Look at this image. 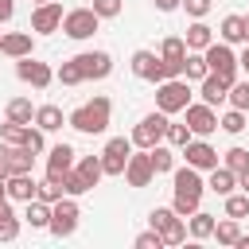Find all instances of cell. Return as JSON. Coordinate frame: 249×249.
<instances>
[{"mask_svg": "<svg viewBox=\"0 0 249 249\" xmlns=\"http://www.w3.org/2000/svg\"><path fill=\"white\" fill-rule=\"evenodd\" d=\"M19 218H16V210H12V198H0V241H16L19 237Z\"/></svg>", "mask_w": 249, "mask_h": 249, "instance_id": "23", "label": "cell"}, {"mask_svg": "<svg viewBox=\"0 0 249 249\" xmlns=\"http://www.w3.org/2000/svg\"><path fill=\"white\" fill-rule=\"evenodd\" d=\"M202 54H206V66H210V74H222V78H226L230 86L237 82L241 66H237V51H233L230 43H218V39H214V43H210V47H206Z\"/></svg>", "mask_w": 249, "mask_h": 249, "instance_id": "4", "label": "cell"}, {"mask_svg": "<svg viewBox=\"0 0 249 249\" xmlns=\"http://www.w3.org/2000/svg\"><path fill=\"white\" fill-rule=\"evenodd\" d=\"M109 117H113V101L109 97H89L86 105H78L70 117H66V124L74 128V132H86V136H101L105 128H109Z\"/></svg>", "mask_w": 249, "mask_h": 249, "instance_id": "2", "label": "cell"}, {"mask_svg": "<svg viewBox=\"0 0 249 249\" xmlns=\"http://www.w3.org/2000/svg\"><path fill=\"white\" fill-rule=\"evenodd\" d=\"M23 206H27L23 222H27L31 230H47V226H51V202H43V198H31V202H23Z\"/></svg>", "mask_w": 249, "mask_h": 249, "instance_id": "24", "label": "cell"}, {"mask_svg": "<svg viewBox=\"0 0 249 249\" xmlns=\"http://www.w3.org/2000/svg\"><path fill=\"white\" fill-rule=\"evenodd\" d=\"M78 218H82V206H78V198L74 195H62L54 206H51V233L54 237H70L74 230H78Z\"/></svg>", "mask_w": 249, "mask_h": 249, "instance_id": "5", "label": "cell"}, {"mask_svg": "<svg viewBox=\"0 0 249 249\" xmlns=\"http://www.w3.org/2000/svg\"><path fill=\"white\" fill-rule=\"evenodd\" d=\"M23 136H27V124H19V121H4L0 124V140L4 144H23Z\"/></svg>", "mask_w": 249, "mask_h": 249, "instance_id": "41", "label": "cell"}, {"mask_svg": "<svg viewBox=\"0 0 249 249\" xmlns=\"http://www.w3.org/2000/svg\"><path fill=\"white\" fill-rule=\"evenodd\" d=\"M210 8H214V0H183V12H187L191 19H202Z\"/></svg>", "mask_w": 249, "mask_h": 249, "instance_id": "45", "label": "cell"}, {"mask_svg": "<svg viewBox=\"0 0 249 249\" xmlns=\"http://www.w3.org/2000/svg\"><path fill=\"white\" fill-rule=\"evenodd\" d=\"M237 187H241V191H245V195H249V167H245V171H241V175H237Z\"/></svg>", "mask_w": 249, "mask_h": 249, "instance_id": "51", "label": "cell"}, {"mask_svg": "<svg viewBox=\"0 0 249 249\" xmlns=\"http://www.w3.org/2000/svg\"><path fill=\"white\" fill-rule=\"evenodd\" d=\"M62 187H66V195H74V198H82V195H89V191H93V183H89V179H86L78 167H70V171H66Z\"/></svg>", "mask_w": 249, "mask_h": 249, "instance_id": "32", "label": "cell"}, {"mask_svg": "<svg viewBox=\"0 0 249 249\" xmlns=\"http://www.w3.org/2000/svg\"><path fill=\"white\" fill-rule=\"evenodd\" d=\"M198 93H202L206 105H222V101L230 97V82H226L222 74H206V78L198 82Z\"/></svg>", "mask_w": 249, "mask_h": 249, "instance_id": "19", "label": "cell"}, {"mask_svg": "<svg viewBox=\"0 0 249 249\" xmlns=\"http://www.w3.org/2000/svg\"><path fill=\"white\" fill-rule=\"evenodd\" d=\"M8 175H16V171H35V152L27 148V144H8Z\"/></svg>", "mask_w": 249, "mask_h": 249, "instance_id": "22", "label": "cell"}, {"mask_svg": "<svg viewBox=\"0 0 249 249\" xmlns=\"http://www.w3.org/2000/svg\"><path fill=\"white\" fill-rule=\"evenodd\" d=\"M16 16V0H0V23H8Z\"/></svg>", "mask_w": 249, "mask_h": 249, "instance_id": "47", "label": "cell"}, {"mask_svg": "<svg viewBox=\"0 0 249 249\" xmlns=\"http://www.w3.org/2000/svg\"><path fill=\"white\" fill-rule=\"evenodd\" d=\"M233 249H249V233H241V237H237V245H233Z\"/></svg>", "mask_w": 249, "mask_h": 249, "instance_id": "52", "label": "cell"}, {"mask_svg": "<svg viewBox=\"0 0 249 249\" xmlns=\"http://www.w3.org/2000/svg\"><path fill=\"white\" fill-rule=\"evenodd\" d=\"M171 206H175V214H183V218H191L198 206H202V191H206V183H202V175H198V167H175L171 171Z\"/></svg>", "mask_w": 249, "mask_h": 249, "instance_id": "1", "label": "cell"}, {"mask_svg": "<svg viewBox=\"0 0 249 249\" xmlns=\"http://www.w3.org/2000/svg\"><path fill=\"white\" fill-rule=\"evenodd\" d=\"M226 214H230V218H245V214H249V195H245V191H241V195L230 191V195H226Z\"/></svg>", "mask_w": 249, "mask_h": 249, "instance_id": "42", "label": "cell"}, {"mask_svg": "<svg viewBox=\"0 0 249 249\" xmlns=\"http://www.w3.org/2000/svg\"><path fill=\"white\" fill-rule=\"evenodd\" d=\"M214 226H218V222H214V214H206L202 206L191 214V237H195V241H206V237H214Z\"/></svg>", "mask_w": 249, "mask_h": 249, "instance_id": "30", "label": "cell"}, {"mask_svg": "<svg viewBox=\"0 0 249 249\" xmlns=\"http://www.w3.org/2000/svg\"><path fill=\"white\" fill-rule=\"evenodd\" d=\"M8 171H12V167H8V144L0 140V179H8Z\"/></svg>", "mask_w": 249, "mask_h": 249, "instance_id": "49", "label": "cell"}, {"mask_svg": "<svg viewBox=\"0 0 249 249\" xmlns=\"http://www.w3.org/2000/svg\"><path fill=\"white\" fill-rule=\"evenodd\" d=\"M54 82H62V86H78V82H86V78H82L78 62H74V58H66V62L54 70Z\"/></svg>", "mask_w": 249, "mask_h": 249, "instance_id": "39", "label": "cell"}, {"mask_svg": "<svg viewBox=\"0 0 249 249\" xmlns=\"http://www.w3.org/2000/svg\"><path fill=\"white\" fill-rule=\"evenodd\" d=\"M160 233H163V245H183V241H187V218H183V214H175Z\"/></svg>", "mask_w": 249, "mask_h": 249, "instance_id": "33", "label": "cell"}, {"mask_svg": "<svg viewBox=\"0 0 249 249\" xmlns=\"http://www.w3.org/2000/svg\"><path fill=\"white\" fill-rule=\"evenodd\" d=\"M89 8H93V12L101 16V19H117V16L124 12V0H93Z\"/></svg>", "mask_w": 249, "mask_h": 249, "instance_id": "43", "label": "cell"}, {"mask_svg": "<svg viewBox=\"0 0 249 249\" xmlns=\"http://www.w3.org/2000/svg\"><path fill=\"white\" fill-rule=\"evenodd\" d=\"M0 198H8V183L4 179H0Z\"/></svg>", "mask_w": 249, "mask_h": 249, "instance_id": "53", "label": "cell"}, {"mask_svg": "<svg viewBox=\"0 0 249 249\" xmlns=\"http://www.w3.org/2000/svg\"><path fill=\"white\" fill-rule=\"evenodd\" d=\"M214 237H218V245H237V237H241L237 218H230V214H226V222H218V226H214Z\"/></svg>", "mask_w": 249, "mask_h": 249, "instance_id": "34", "label": "cell"}, {"mask_svg": "<svg viewBox=\"0 0 249 249\" xmlns=\"http://www.w3.org/2000/svg\"><path fill=\"white\" fill-rule=\"evenodd\" d=\"M183 39H187V51H206V47L214 43V31H210L202 19H195V23L187 27V35H183Z\"/></svg>", "mask_w": 249, "mask_h": 249, "instance_id": "25", "label": "cell"}, {"mask_svg": "<svg viewBox=\"0 0 249 249\" xmlns=\"http://www.w3.org/2000/svg\"><path fill=\"white\" fill-rule=\"evenodd\" d=\"M245 43H249V16H245Z\"/></svg>", "mask_w": 249, "mask_h": 249, "instance_id": "54", "label": "cell"}, {"mask_svg": "<svg viewBox=\"0 0 249 249\" xmlns=\"http://www.w3.org/2000/svg\"><path fill=\"white\" fill-rule=\"evenodd\" d=\"M62 195H66V187H62V179H51V175H47V179L39 183V198H43V202H51V206H54V202H58Z\"/></svg>", "mask_w": 249, "mask_h": 249, "instance_id": "40", "label": "cell"}, {"mask_svg": "<svg viewBox=\"0 0 249 249\" xmlns=\"http://www.w3.org/2000/svg\"><path fill=\"white\" fill-rule=\"evenodd\" d=\"M4 183H8V198H12V202H31V198H39V179H35L31 171H16V175H8Z\"/></svg>", "mask_w": 249, "mask_h": 249, "instance_id": "17", "label": "cell"}, {"mask_svg": "<svg viewBox=\"0 0 249 249\" xmlns=\"http://www.w3.org/2000/svg\"><path fill=\"white\" fill-rule=\"evenodd\" d=\"M78 163V152L70 148V144H54L51 152H47V175L51 179H66V171Z\"/></svg>", "mask_w": 249, "mask_h": 249, "instance_id": "18", "label": "cell"}, {"mask_svg": "<svg viewBox=\"0 0 249 249\" xmlns=\"http://www.w3.org/2000/svg\"><path fill=\"white\" fill-rule=\"evenodd\" d=\"M222 163H226L230 171H237V175H241V171L249 167V148H241V144H233L230 152H222Z\"/></svg>", "mask_w": 249, "mask_h": 249, "instance_id": "36", "label": "cell"}, {"mask_svg": "<svg viewBox=\"0 0 249 249\" xmlns=\"http://www.w3.org/2000/svg\"><path fill=\"white\" fill-rule=\"evenodd\" d=\"M4 117H8V121H19V124H35V105H31L27 97H12V101L4 105Z\"/></svg>", "mask_w": 249, "mask_h": 249, "instance_id": "26", "label": "cell"}, {"mask_svg": "<svg viewBox=\"0 0 249 249\" xmlns=\"http://www.w3.org/2000/svg\"><path fill=\"white\" fill-rule=\"evenodd\" d=\"M97 27H101V16H97L89 4H86V8H70V12L62 16V31H66L70 39H78V43H82V39H93Z\"/></svg>", "mask_w": 249, "mask_h": 249, "instance_id": "6", "label": "cell"}, {"mask_svg": "<svg viewBox=\"0 0 249 249\" xmlns=\"http://www.w3.org/2000/svg\"><path fill=\"white\" fill-rule=\"evenodd\" d=\"M218 128L222 132H230V136H237V132H245V109H226L222 117H218Z\"/></svg>", "mask_w": 249, "mask_h": 249, "instance_id": "31", "label": "cell"}, {"mask_svg": "<svg viewBox=\"0 0 249 249\" xmlns=\"http://www.w3.org/2000/svg\"><path fill=\"white\" fill-rule=\"evenodd\" d=\"M74 62H78L86 82H101V78L113 74V54L109 51H82V54H74Z\"/></svg>", "mask_w": 249, "mask_h": 249, "instance_id": "9", "label": "cell"}, {"mask_svg": "<svg viewBox=\"0 0 249 249\" xmlns=\"http://www.w3.org/2000/svg\"><path fill=\"white\" fill-rule=\"evenodd\" d=\"M62 4L58 0H47V4H35V12H31V31L35 35H54V31H62Z\"/></svg>", "mask_w": 249, "mask_h": 249, "instance_id": "10", "label": "cell"}, {"mask_svg": "<svg viewBox=\"0 0 249 249\" xmlns=\"http://www.w3.org/2000/svg\"><path fill=\"white\" fill-rule=\"evenodd\" d=\"M132 136H113V140H105V152H101V171L105 175H124V163H128V156H132Z\"/></svg>", "mask_w": 249, "mask_h": 249, "instance_id": "8", "label": "cell"}, {"mask_svg": "<svg viewBox=\"0 0 249 249\" xmlns=\"http://www.w3.org/2000/svg\"><path fill=\"white\" fill-rule=\"evenodd\" d=\"M74 167H78V171H82V175H86L93 187H97V183H101V175H105V171H101V156H82Z\"/></svg>", "mask_w": 249, "mask_h": 249, "instance_id": "37", "label": "cell"}, {"mask_svg": "<svg viewBox=\"0 0 249 249\" xmlns=\"http://www.w3.org/2000/svg\"><path fill=\"white\" fill-rule=\"evenodd\" d=\"M136 249H163V233H160V230L140 233V237H136Z\"/></svg>", "mask_w": 249, "mask_h": 249, "instance_id": "46", "label": "cell"}, {"mask_svg": "<svg viewBox=\"0 0 249 249\" xmlns=\"http://www.w3.org/2000/svg\"><path fill=\"white\" fill-rule=\"evenodd\" d=\"M0 54H8V58H27V54H35V35H31V31H4V35H0Z\"/></svg>", "mask_w": 249, "mask_h": 249, "instance_id": "16", "label": "cell"}, {"mask_svg": "<svg viewBox=\"0 0 249 249\" xmlns=\"http://www.w3.org/2000/svg\"><path fill=\"white\" fill-rule=\"evenodd\" d=\"M148 156H152L156 175H171V171H175V152H171V144H156V148H148Z\"/></svg>", "mask_w": 249, "mask_h": 249, "instance_id": "29", "label": "cell"}, {"mask_svg": "<svg viewBox=\"0 0 249 249\" xmlns=\"http://www.w3.org/2000/svg\"><path fill=\"white\" fill-rule=\"evenodd\" d=\"M187 128L195 132V136H210V132H218V113H214V105H206V101H191L187 109Z\"/></svg>", "mask_w": 249, "mask_h": 249, "instance_id": "14", "label": "cell"}, {"mask_svg": "<svg viewBox=\"0 0 249 249\" xmlns=\"http://www.w3.org/2000/svg\"><path fill=\"white\" fill-rule=\"evenodd\" d=\"M163 136H167V113H160V109L132 124V144L136 148H156V144H163Z\"/></svg>", "mask_w": 249, "mask_h": 249, "instance_id": "7", "label": "cell"}, {"mask_svg": "<svg viewBox=\"0 0 249 249\" xmlns=\"http://www.w3.org/2000/svg\"><path fill=\"white\" fill-rule=\"evenodd\" d=\"M35 124H39L43 132H58V128L66 124V117H62L58 105H39V109H35Z\"/></svg>", "mask_w": 249, "mask_h": 249, "instance_id": "27", "label": "cell"}, {"mask_svg": "<svg viewBox=\"0 0 249 249\" xmlns=\"http://www.w3.org/2000/svg\"><path fill=\"white\" fill-rule=\"evenodd\" d=\"M152 179H156V167H152L148 148L132 152L128 163H124V183H128V187H152Z\"/></svg>", "mask_w": 249, "mask_h": 249, "instance_id": "12", "label": "cell"}, {"mask_svg": "<svg viewBox=\"0 0 249 249\" xmlns=\"http://www.w3.org/2000/svg\"><path fill=\"white\" fill-rule=\"evenodd\" d=\"M191 136H195V132L187 128V121H183V124H175V121H167V136H163V140H167L171 148H179V152H183V148L191 144Z\"/></svg>", "mask_w": 249, "mask_h": 249, "instance_id": "35", "label": "cell"}, {"mask_svg": "<svg viewBox=\"0 0 249 249\" xmlns=\"http://www.w3.org/2000/svg\"><path fill=\"white\" fill-rule=\"evenodd\" d=\"M233 109H245L249 113V78H237L233 86H230V97H226Z\"/></svg>", "mask_w": 249, "mask_h": 249, "instance_id": "38", "label": "cell"}, {"mask_svg": "<svg viewBox=\"0 0 249 249\" xmlns=\"http://www.w3.org/2000/svg\"><path fill=\"white\" fill-rule=\"evenodd\" d=\"M31 4H47V0H31Z\"/></svg>", "mask_w": 249, "mask_h": 249, "instance_id": "55", "label": "cell"}, {"mask_svg": "<svg viewBox=\"0 0 249 249\" xmlns=\"http://www.w3.org/2000/svg\"><path fill=\"white\" fill-rule=\"evenodd\" d=\"M210 74V66H206V54L202 51H187V62H183V78L187 82H202Z\"/></svg>", "mask_w": 249, "mask_h": 249, "instance_id": "28", "label": "cell"}, {"mask_svg": "<svg viewBox=\"0 0 249 249\" xmlns=\"http://www.w3.org/2000/svg\"><path fill=\"white\" fill-rule=\"evenodd\" d=\"M128 66H132V74H136V78H144V82H152V86H160V82L167 78V70H163V58H160L156 51H136Z\"/></svg>", "mask_w": 249, "mask_h": 249, "instance_id": "13", "label": "cell"}, {"mask_svg": "<svg viewBox=\"0 0 249 249\" xmlns=\"http://www.w3.org/2000/svg\"><path fill=\"white\" fill-rule=\"evenodd\" d=\"M218 35H222V43H230V47H245V16H237V12H230L226 19H222V27H218Z\"/></svg>", "mask_w": 249, "mask_h": 249, "instance_id": "21", "label": "cell"}, {"mask_svg": "<svg viewBox=\"0 0 249 249\" xmlns=\"http://www.w3.org/2000/svg\"><path fill=\"white\" fill-rule=\"evenodd\" d=\"M237 187V171H230L226 163H218V167H210V179H206V191H214V195H230Z\"/></svg>", "mask_w": 249, "mask_h": 249, "instance_id": "20", "label": "cell"}, {"mask_svg": "<svg viewBox=\"0 0 249 249\" xmlns=\"http://www.w3.org/2000/svg\"><path fill=\"white\" fill-rule=\"evenodd\" d=\"M237 66H241V70H245V78H249V43H245V51L237 54Z\"/></svg>", "mask_w": 249, "mask_h": 249, "instance_id": "50", "label": "cell"}, {"mask_svg": "<svg viewBox=\"0 0 249 249\" xmlns=\"http://www.w3.org/2000/svg\"><path fill=\"white\" fill-rule=\"evenodd\" d=\"M156 4V12H175V8H183V0H152Z\"/></svg>", "mask_w": 249, "mask_h": 249, "instance_id": "48", "label": "cell"}, {"mask_svg": "<svg viewBox=\"0 0 249 249\" xmlns=\"http://www.w3.org/2000/svg\"><path fill=\"white\" fill-rule=\"evenodd\" d=\"M23 144H27V148H31L35 156H39V152L47 148V132H43L39 124H27V136H23Z\"/></svg>", "mask_w": 249, "mask_h": 249, "instance_id": "44", "label": "cell"}, {"mask_svg": "<svg viewBox=\"0 0 249 249\" xmlns=\"http://www.w3.org/2000/svg\"><path fill=\"white\" fill-rule=\"evenodd\" d=\"M16 78L27 82V86H35V89H47L54 82V70L47 62H39L35 54H27V58H16Z\"/></svg>", "mask_w": 249, "mask_h": 249, "instance_id": "11", "label": "cell"}, {"mask_svg": "<svg viewBox=\"0 0 249 249\" xmlns=\"http://www.w3.org/2000/svg\"><path fill=\"white\" fill-rule=\"evenodd\" d=\"M183 156H187V163L191 167H198V171H210V167H218V148L206 140V136H191V144L183 148Z\"/></svg>", "mask_w": 249, "mask_h": 249, "instance_id": "15", "label": "cell"}, {"mask_svg": "<svg viewBox=\"0 0 249 249\" xmlns=\"http://www.w3.org/2000/svg\"><path fill=\"white\" fill-rule=\"evenodd\" d=\"M187 105H191V82H187V78H167V82L156 86V109H160V113L175 117V113H183Z\"/></svg>", "mask_w": 249, "mask_h": 249, "instance_id": "3", "label": "cell"}]
</instances>
